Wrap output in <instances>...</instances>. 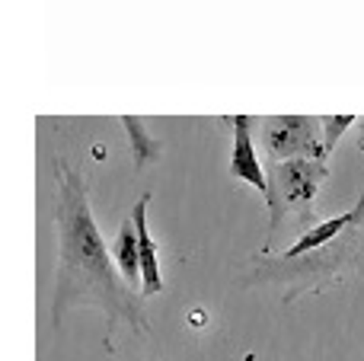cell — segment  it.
<instances>
[{
  "instance_id": "cell-1",
  "label": "cell",
  "mask_w": 364,
  "mask_h": 361,
  "mask_svg": "<svg viewBox=\"0 0 364 361\" xmlns=\"http://www.w3.org/2000/svg\"><path fill=\"white\" fill-rule=\"evenodd\" d=\"M55 221L61 234V266H58V288L51 320L61 323L64 311L70 307H96L106 313V336L112 339L115 323L128 320L134 333H147V320L138 298L128 291L125 279L115 275V266L109 259V249L96 230L93 211H90L87 185H83L80 166L68 160H55Z\"/></svg>"
},
{
  "instance_id": "cell-2",
  "label": "cell",
  "mask_w": 364,
  "mask_h": 361,
  "mask_svg": "<svg viewBox=\"0 0 364 361\" xmlns=\"http://www.w3.org/2000/svg\"><path fill=\"white\" fill-rule=\"evenodd\" d=\"M262 141L272 160H329L323 151V119L314 115H272L262 122Z\"/></svg>"
},
{
  "instance_id": "cell-3",
  "label": "cell",
  "mask_w": 364,
  "mask_h": 361,
  "mask_svg": "<svg viewBox=\"0 0 364 361\" xmlns=\"http://www.w3.org/2000/svg\"><path fill=\"white\" fill-rule=\"evenodd\" d=\"M329 176L326 160H288V163L275 166V189L269 192V208H272V227L278 230L282 224V205H294L307 217H314L310 205L314 195L320 192L323 179Z\"/></svg>"
},
{
  "instance_id": "cell-4",
  "label": "cell",
  "mask_w": 364,
  "mask_h": 361,
  "mask_svg": "<svg viewBox=\"0 0 364 361\" xmlns=\"http://www.w3.org/2000/svg\"><path fill=\"white\" fill-rule=\"evenodd\" d=\"M252 119L250 115H233V151H230V176L233 179H246L252 183L265 198L272 192V183L265 176L262 163L256 157V147H252Z\"/></svg>"
},
{
  "instance_id": "cell-5",
  "label": "cell",
  "mask_w": 364,
  "mask_h": 361,
  "mask_svg": "<svg viewBox=\"0 0 364 361\" xmlns=\"http://www.w3.org/2000/svg\"><path fill=\"white\" fill-rule=\"evenodd\" d=\"M147 205H151V195H141L132 208V221L134 230H138V249H141V291L157 294L164 291V279H160L157 247H154V237L147 230Z\"/></svg>"
},
{
  "instance_id": "cell-6",
  "label": "cell",
  "mask_w": 364,
  "mask_h": 361,
  "mask_svg": "<svg viewBox=\"0 0 364 361\" xmlns=\"http://www.w3.org/2000/svg\"><path fill=\"white\" fill-rule=\"evenodd\" d=\"M361 217H364V195H361V205H358V208H352V211H346V215L329 217V221H323V224H316V227H310L307 234H304L301 240H297L294 247H291L288 253L282 256V259H297V256H304V253H314V249L326 247V243L336 240V237H339L342 230L348 227V224L361 221Z\"/></svg>"
},
{
  "instance_id": "cell-7",
  "label": "cell",
  "mask_w": 364,
  "mask_h": 361,
  "mask_svg": "<svg viewBox=\"0 0 364 361\" xmlns=\"http://www.w3.org/2000/svg\"><path fill=\"white\" fill-rule=\"evenodd\" d=\"M115 266H119L125 285H141V249H138V230H134L132 217L122 221L119 243H115Z\"/></svg>"
},
{
  "instance_id": "cell-8",
  "label": "cell",
  "mask_w": 364,
  "mask_h": 361,
  "mask_svg": "<svg viewBox=\"0 0 364 361\" xmlns=\"http://www.w3.org/2000/svg\"><path fill=\"white\" fill-rule=\"evenodd\" d=\"M122 125H125L128 144H132V153H134V170H141V166H147L151 160H157L160 144L154 141V134H147L144 122L134 119V115H125V119H122Z\"/></svg>"
},
{
  "instance_id": "cell-9",
  "label": "cell",
  "mask_w": 364,
  "mask_h": 361,
  "mask_svg": "<svg viewBox=\"0 0 364 361\" xmlns=\"http://www.w3.org/2000/svg\"><path fill=\"white\" fill-rule=\"evenodd\" d=\"M355 122H358V115H323V151H326V157H333L342 131L352 128Z\"/></svg>"
}]
</instances>
